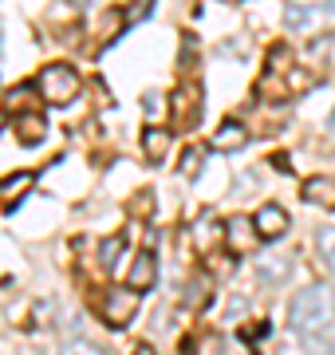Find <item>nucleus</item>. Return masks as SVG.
<instances>
[{
    "instance_id": "3",
    "label": "nucleus",
    "mask_w": 335,
    "mask_h": 355,
    "mask_svg": "<svg viewBox=\"0 0 335 355\" xmlns=\"http://www.w3.org/2000/svg\"><path fill=\"white\" fill-rule=\"evenodd\" d=\"M170 119H174L178 130H190L197 119H201V83H197V79H185V83L174 91V99H170Z\"/></svg>"
},
{
    "instance_id": "9",
    "label": "nucleus",
    "mask_w": 335,
    "mask_h": 355,
    "mask_svg": "<svg viewBox=\"0 0 335 355\" xmlns=\"http://www.w3.org/2000/svg\"><path fill=\"white\" fill-rule=\"evenodd\" d=\"M158 280V261H154V253H142V257H134V265H130V272H127V284L130 288H150Z\"/></svg>"
},
{
    "instance_id": "1",
    "label": "nucleus",
    "mask_w": 335,
    "mask_h": 355,
    "mask_svg": "<svg viewBox=\"0 0 335 355\" xmlns=\"http://www.w3.org/2000/svg\"><path fill=\"white\" fill-rule=\"evenodd\" d=\"M292 328L308 343H323L335 336V292L327 284H308L288 308Z\"/></svg>"
},
{
    "instance_id": "18",
    "label": "nucleus",
    "mask_w": 335,
    "mask_h": 355,
    "mask_svg": "<svg viewBox=\"0 0 335 355\" xmlns=\"http://www.w3.org/2000/svg\"><path fill=\"white\" fill-rule=\"evenodd\" d=\"M201 158H206V154L197 150V146H190V150L181 154V174H185V178H197V170H201Z\"/></svg>"
},
{
    "instance_id": "12",
    "label": "nucleus",
    "mask_w": 335,
    "mask_h": 355,
    "mask_svg": "<svg viewBox=\"0 0 335 355\" xmlns=\"http://www.w3.org/2000/svg\"><path fill=\"white\" fill-rule=\"evenodd\" d=\"M304 55H308V64H311V67H323V71H332V67H335V36L311 40Z\"/></svg>"
},
{
    "instance_id": "16",
    "label": "nucleus",
    "mask_w": 335,
    "mask_h": 355,
    "mask_svg": "<svg viewBox=\"0 0 335 355\" xmlns=\"http://www.w3.org/2000/svg\"><path fill=\"white\" fill-rule=\"evenodd\" d=\"M316 249H320L323 265L335 268V229H320V233H316Z\"/></svg>"
},
{
    "instance_id": "7",
    "label": "nucleus",
    "mask_w": 335,
    "mask_h": 355,
    "mask_svg": "<svg viewBox=\"0 0 335 355\" xmlns=\"http://www.w3.org/2000/svg\"><path fill=\"white\" fill-rule=\"evenodd\" d=\"M284 229H288V214H284L280 205H264V209L257 214L260 241H276V237H284Z\"/></svg>"
},
{
    "instance_id": "5",
    "label": "nucleus",
    "mask_w": 335,
    "mask_h": 355,
    "mask_svg": "<svg viewBox=\"0 0 335 355\" xmlns=\"http://www.w3.org/2000/svg\"><path fill=\"white\" fill-rule=\"evenodd\" d=\"M225 241H229L233 253H253L260 241L257 233V221H245V217H233L229 225H225Z\"/></svg>"
},
{
    "instance_id": "13",
    "label": "nucleus",
    "mask_w": 335,
    "mask_h": 355,
    "mask_svg": "<svg viewBox=\"0 0 335 355\" xmlns=\"http://www.w3.org/2000/svg\"><path fill=\"white\" fill-rule=\"evenodd\" d=\"M36 91H39V87H28V83H20V87H12L8 95H4V107H8L12 114L36 111Z\"/></svg>"
},
{
    "instance_id": "19",
    "label": "nucleus",
    "mask_w": 335,
    "mask_h": 355,
    "mask_svg": "<svg viewBox=\"0 0 335 355\" xmlns=\"http://www.w3.org/2000/svg\"><path fill=\"white\" fill-rule=\"evenodd\" d=\"M60 355H103L95 343H87V340H71V343H64V352Z\"/></svg>"
},
{
    "instance_id": "23",
    "label": "nucleus",
    "mask_w": 335,
    "mask_h": 355,
    "mask_svg": "<svg viewBox=\"0 0 335 355\" xmlns=\"http://www.w3.org/2000/svg\"><path fill=\"white\" fill-rule=\"evenodd\" d=\"M134 355H154V352H150V347H138V352H134Z\"/></svg>"
},
{
    "instance_id": "10",
    "label": "nucleus",
    "mask_w": 335,
    "mask_h": 355,
    "mask_svg": "<svg viewBox=\"0 0 335 355\" xmlns=\"http://www.w3.org/2000/svg\"><path fill=\"white\" fill-rule=\"evenodd\" d=\"M32 182H36V174H28V170L4 178V182H0V205H4V209H12V205L20 202V193L32 190Z\"/></svg>"
},
{
    "instance_id": "15",
    "label": "nucleus",
    "mask_w": 335,
    "mask_h": 355,
    "mask_svg": "<svg viewBox=\"0 0 335 355\" xmlns=\"http://www.w3.org/2000/svg\"><path fill=\"white\" fill-rule=\"evenodd\" d=\"M241 142H245V127H241V123H225V127L217 130L213 146H217V150H237Z\"/></svg>"
},
{
    "instance_id": "20",
    "label": "nucleus",
    "mask_w": 335,
    "mask_h": 355,
    "mask_svg": "<svg viewBox=\"0 0 335 355\" xmlns=\"http://www.w3.org/2000/svg\"><path fill=\"white\" fill-rule=\"evenodd\" d=\"M260 277H264V280H284V277H288V265H284V261H264Z\"/></svg>"
},
{
    "instance_id": "14",
    "label": "nucleus",
    "mask_w": 335,
    "mask_h": 355,
    "mask_svg": "<svg viewBox=\"0 0 335 355\" xmlns=\"http://www.w3.org/2000/svg\"><path fill=\"white\" fill-rule=\"evenodd\" d=\"M142 150H146L150 162H162L166 150H170V135L166 130H158V127H146V135H142Z\"/></svg>"
},
{
    "instance_id": "2",
    "label": "nucleus",
    "mask_w": 335,
    "mask_h": 355,
    "mask_svg": "<svg viewBox=\"0 0 335 355\" xmlns=\"http://www.w3.org/2000/svg\"><path fill=\"white\" fill-rule=\"evenodd\" d=\"M36 87H39V95H44L48 103H55V107H60V103H71L79 95V76L67 64H48L44 71H39Z\"/></svg>"
},
{
    "instance_id": "4",
    "label": "nucleus",
    "mask_w": 335,
    "mask_h": 355,
    "mask_svg": "<svg viewBox=\"0 0 335 355\" xmlns=\"http://www.w3.org/2000/svg\"><path fill=\"white\" fill-rule=\"evenodd\" d=\"M138 312V288H115V292H107L103 296V320L107 324H115V328H123L130 316Z\"/></svg>"
},
{
    "instance_id": "22",
    "label": "nucleus",
    "mask_w": 335,
    "mask_h": 355,
    "mask_svg": "<svg viewBox=\"0 0 335 355\" xmlns=\"http://www.w3.org/2000/svg\"><path fill=\"white\" fill-rule=\"evenodd\" d=\"M142 103H146V114H150V119H158V114H162V95H154V91H150Z\"/></svg>"
},
{
    "instance_id": "11",
    "label": "nucleus",
    "mask_w": 335,
    "mask_h": 355,
    "mask_svg": "<svg viewBox=\"0 0 335 355\" xmlns=\"http://www.w3.org/2000/svg\"><path fill=\"white\" fill-rule=\"evenodd\" d=\"M16 135H20V142H28V146L44 142V135H48V123H44V114H39V111H24L20 119H16Z\"/></svg>"
},
{
    "instance_id": "24",
    "label": "nucleus",
    "mask_w": 335,
    "mask_h": 355,
    "mask_svg": "<svg viewBox=\"0 0 335 355\" xmlns=\"http://www.w3.org/2000/svg\"><path fill=\"white\" fill-rule=\"evenodd\" d=\"M0 127H4V123H0Z\"/></svg>"
},
{
    "instance_id": "17",
    "label": "nucleus",
    "mask_w": 335,
    "mask_h": 355,
    "mask_svg": "<svg viewBox=\"0 0 335 355\" xmlns=\"http://www.w3.org/2000/svg\"><path fill=\"white\" fill-rule=\"evenodd\" d=\"M123 249H127V245H123V237H107L103 249H99V265H103V268H115V261L123 257Z\"/></svg>"
},
{
    "instance_id": "21",
    "label": "nucleus",
    "mask_w": 335,
    "mask_h": 355,
    "mask_svg": "<svg viewBox=\"0 0 335 355\" xmlns=\"http://www.w3.org/2000/svg\"><path fill=\"white\" fill-rule=\"evenodd\" d=\"M150 4H154V0H134V4H130V8H127V24H134V20H142V16H146V8H150Z\"/></svg>"
},
{
    "instance_id": "6",
    "label": "nucleus",
    "mask_w": 335,
    "mask_h": 355,
    "mask_svg": "<svg viewBox=\"0 0 335 355\" xmlns=\"http://www.w3.org/2000/svg\"><path fill=\"white\" fill-rule=\"evenodd\" d=\"M221 241H225V225H221L217 217L206 214V217L194 225V249H197V253H213Z\"/></svg>"
},
{
    "instance_id": "8",
    "label": "nucleus",
    "mask_w": 335,
    "mask_h": 355,
    "mask_svg": "<svg viewBox=\"0 0 335 355\" xmlns=\"http://www.w3.org/2000/svg\"><path fill=\"white\" fill-rule=\"evenodd\" d=\"M304 202H316L323 209H335V178L327 174H316L304 182Z\"/></svg>"
}]
</instances>
